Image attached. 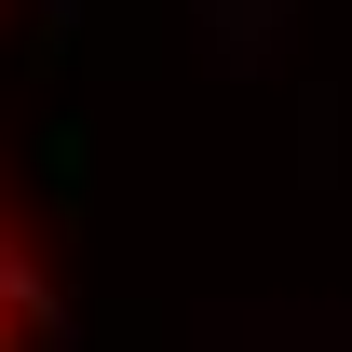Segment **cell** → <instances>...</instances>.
<instances>
[{
    "label": "cell",
    "mask_w": 352,
    "mask_h": 352,
    "mask_svg": "<svg viewBox=\"0 0 352 352\" xmlns=\"http://www.w3.org/2000/svg\"><path fill=\"white\" fill-rule=\"evenodd\" d=\"M0 352H28V325H14V311H0Z\"/></svg>",
    "instance_id": "cell-1"
}]
</instances>
